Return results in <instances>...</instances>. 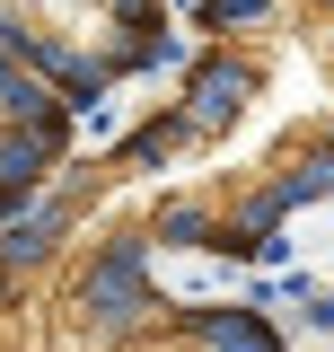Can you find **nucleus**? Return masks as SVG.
<instances>
[{
	"instance_id": "obj_2",
	"label": "nucleus",
	"mask_w": 334,
	"mask_h": 352,
	"mask_svg": "<svg viewBox=\"0 0 334 352\" xmlns=\"http://www.w3.org/2000/svg\"><path fill=\"white\" fill-rule=\"evenodd\" d=\"M176 62V0H0V220Z\"/></svg>"
},
{
	"instance_id": "obj_1",
	"label": "nucleus",
	"mask_w": 334,
	"mask_h": 352,
	"mask_svg": "<svg viewBox=\"0 0 334 352\" xmlns=\"http://www.w3.org/2000/svg\"><path fill=\"white\" fill-rule=\"evenodd\" d=\"M334 185V0H211L194 53L0 220V352H282L247 273Z\"/></svg>"
}]
</instances>
